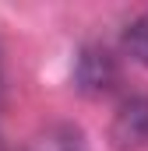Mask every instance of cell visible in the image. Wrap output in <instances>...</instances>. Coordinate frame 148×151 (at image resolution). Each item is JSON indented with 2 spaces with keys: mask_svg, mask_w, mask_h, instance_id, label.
I'll return each mask as SVG.
<instances>
[{
  "mask_svg": "<svg viewBox=\"0 0 148 151\" xmlns=\"http://www.w3.org/2000/svg\"><path fill=\"white\" fill-rule=\"evenodd\" d=\"M110 141L120 151L148 148V99H145V95L127 99V102L116 109L113 127H110Z\"/></svg>",
  "mask_w": 148,
  "mask_h": 151,
  "instance_id": "1",
  "label": "cell"
},
{
  "mask_svg": "<svg viewBox=\"0 0 148 151\" xmlns=\"http://www.w3.org/2000/svg\"><path fill=\"white\" fill-rule=\"evenodd\" d=\"M74 81H78V88L88 91V95L110 91L113 81H116V63H113V56L106 49H95V46L81 49V56H78V63H74Z\"/></svg>",
  "mask_w": 148,
  "mask_h": 151,
  "instance_id": "2",
  "label": "cell"
},
{
  "mask_svg": "<svg viewBox=\"0 0 148 151\" xmlns=\"http://www.w3.org/2000/svg\"><path fill=\"white\" fill-rule=\"evenodd\" d=\"M120 42H123V49H127L138 63H148V14L145 18H134V21L123 28Z\"/></svg>",
  "mask_w": 148,
  "mask_h": 151,
  "instance_id": "4",
  "label": "cell"
},
{
  "mask_svg": "<svg viewBox=\"0 0 148 151\" xmlns=\"http://www.w3.org/2000/svg\"><path fill=\"white\" fill-rule=\"evenodd\" d=\"M25 151H88V148H85V137H81L78 127H71V123H53V127L39 130L36 137L28 141Z\"/></svg>",
  "mask_w": 148,
  "mask_h": 151,
  "instance_id": "3",
  "label": "cell"
}]
</instances>
